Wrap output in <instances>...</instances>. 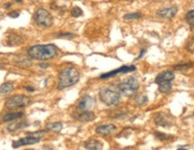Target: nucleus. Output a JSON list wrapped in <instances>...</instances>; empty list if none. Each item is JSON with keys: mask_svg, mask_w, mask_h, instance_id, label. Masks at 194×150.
<instances>
[{"mask_svg": "<svg viewBox=\"0 0 194 150\" xmlns=\"http://www.w3.org/2000/svg\"><path fill=\"white\" fill-rule=\"evenodd\" d=\"M14 1H15V2H16V3H19V4H20V3H22V2H23V0H14Z\"/></svg>", "mask_w": 194, "mask_h": 150, "instance_id": "35", "label": "nucleus"}, {"mask_svg": "<svg viewBox=\"0 0 194 150\" xmlns=\"http://www.w3.org/2000/svg\"><path fill=\"white\" fill-rule=\"evenodd\" d=\"M155 137L158 138V139H160V140H162V141H166V140H169V139H171L173 137L170 136V135H167V134H165V133H163V132H158V131H155Z\"/></svg>", "mask_w": 194, "mask_h": 150, "instance_id": "25", "label": "nucleus"}, {"mask_svg": "<svg viewBox=\"0 0 194 150\" xmlns=\"http://www.w3.org/2000/svg\"><path fill=\"white\" fill-rule=\"evenodd\" d=\"M24 115V112H9V113H6V115L3 116L2 118V122H12V121H14V120H17V119H21L23 118Z\"/></svg>", "mask_w": 194, "mask_h": 150, "instance_id": "16", "label": "nucleus"}, {"mask_svg": "<svg viewBox=\"0 0 194 150\" xmlns=\"http://www.w3.org/2000/svg\"><path fill=\"white\" fill-rule=\"evenodd\" d=\"M136 70V67L135 66H122L121 68L114 69L112 71H110L108 73L103 74L101 75L100 78L101 79H107V78H111L112 77H115L116 75L122 73V74H126V73H129V72H133Z\"/></svg>", "mask_w": 194, "mask_h": 150, "instance_id": "8", "label": "nucleus"}, {"mask_svg": "<svg viewBox=\"0 0 194 150\" xmlns=\"http://www.w3.org/2000/svg\"><path fill=\"white\" fill-rule=\"evenodd\" d=\"M12 6V4L11 3H7L6 5V8H10Z\"/></svg>", "mask_w": 194, "mask_h": 150, "instance_id": "33", "label": "nucleus"}, {"mask_svg": "<svg viewBox=\"0 0 194 150\" xmlns=\"http://www.w3.org/2000/svg\"><path fill=\"white\" fill-rule=\"evenodd\" d=\"M14 91V85L10 82H6L0 85V96H7Z\"/></svg>", "mask_w": 194, "mask_h": 150, "instance_id": "18", "label": "nucleus"}, {"mask_svg": "<svg viewBox=\"0 0 194 150\" xmlns=\"http://www.w3.org/2000/svg\"><path fill=\"white\" fill-rule=\"evenodd\" d=\"M25 90H26L27 92L32 93V92L35 91V88H33V87H32V86H26V87H25Z\"/></svg>", "mask_w": 194, "mask_h": 150, "instance_id": "31", "label": "nucleus"}, {"mask_svg": "<svg viewBox=\"0 0 194 150\" xmlns=\"http://www.w3.org/2000/svg\"><path fill=\"white\" fill-rule=\"evenodd\" d=\"M85 149L89 150H99L103 148V143L97 139H89L84 145Z\"/></svg>", "mask_w": 194, "mask_h": 150, "instance_id": "15", "label": "nucleus"}, {"mask_svg": "<svg viewBox=\"0 0 194 150\" xmlns=\"http://www.w3.org/2000/svg\"><path fill=\"white\" fill-rule=\"evenodd\" d=\"M118 88L121 95L130 97L138 91L139 88V82L138 78L134 77H129L119 84Z\"/></svg>", "mask_w": 194, "mask_h": 150, "instance_id": "4", "label": "nucleus"}, {"mask_svg": "<svg viewBox=\"0 0 194 150\" xmlns=\"http://www.w3.org/2000/svg\"><path fill=\"white\" fill-rule=\"evenodd\" d=\"M177 12H178L177 6H169V7H166V8L158 10L157 15L163 19H172L176 15Z\"/></svg>", "mask_w": 194, "mask_h": 150, "instance_id": "10", "label": "nucleus"}, {"mask_svg": "<svg viewBox=\"0 0 194 150\" xmlns=\"http://www.w3.org/2000/svg\"><path fill=\"white\" fill-rule=\"evenodd\" d=\"M185 21L190 25V27L194 28V10H191L186 14Z\"/></svg>", "mask_w": 194, "mask_h": 150, "instance_id": "22", "label": "nucleus"}, {"mask_svg": "<svg viewBox=\"0 0 194 150\" xmlns=\"http://www.w3.org/2000/svg\"><path fill=\"white\" fill-rule=\"evenodd\" d=\"M75 36L76 35L72 32H58L56 34L57 38H63V39H68V40L74 38Z\"/></svg>", "mask_w": 194, "mask_h": 150, "instance_id": "24", "label": "nucleus"}, {"mask_svg": "<svg viewBox=\"0 0 194 150\" xmlns=\"http://www.w3.org/2000/svg\"><path fill=\"white\" fill-rule=\"evenodd\" d=\"M99 97L102 103H103L105 105L112 106L118 104L121 100V96L120 91H116L111 88H103L99 92Z\"/></svg>", "mask_w": 194, "mask_h": 150, "instance_id": "3", "label": "nucleus"}, {"mask_svg": "<svg viewBox=\"0 0 194 150\" xmlns=\"http://www.w3.org/2000/svg\"><path fill=\"white\" fill-rule=\"evenodd\" d=\"M186 50L190 52H194V36H192L187 42Z\"/></svg>", "mask_w": 194, "mask_h": 150, "instance_id": "27", "label": "nucleus"}, {"mask_svg": "<svg viewBox=\"0 0 194 150\" xmlns=\"http://www.w3.org/2000/svg\"><path fill=\"white\" fill-rule=\"evenodd\" d=\"M1 15H2V12H1V10H0V17H1Z\"/></svg>", "mask_w": 194, "mask_h": 150, "instance_id": "36", "label": "nucleus"}, {"mask_svg": "<svg viewBox=\"0 0 194 150\" xmlns=\"http://www.w3.org/2000/svg\"><path fill=\"white\" fill-rule=\"evenodd\" d=\"M142 17V14L139 13V12H136V13H128L126 14L123 16V19L124 20H136V19H139Z\"/></svg>", "mask_w": 194, "mask_h": 150, "instance_id": "23", "label": "nucleus"}, {"mask_svg": "<svg viewBox=\"0 0 194 150\" xmlns=\"http://www.w3.org/2000/svg\"><path fill=\"white\" fill-rule=\"evenodd\" d=\"M80 73L75 68H66L62 69L58 74V89L63 90L65 88L70 87L79 81Z\"/></svg>", "mask_w": 194, "mask_h": 150, "instance_id": "2", "label": "nucleus"}, {"mask_svg": "<svg viewBox=\"0 0 194 150\" xmlns=\"http://www.w3.org/2000/svg\"><path fill=\"white\" fill-rule=\"evenodd\" d=\"M19 38H20V37H18V36H17V37H16V39H14V41L17 40V39H19ZM10 44H11V45H15V44H17V43H16V42L14 43V42H13V41H12V42H10Z\"/></svg>", "mask_w": 194, "mask_h": 150, "instance_id": "34", "label": "nucleus"}, {"mask_svg": "<svg viewBox=\"0 0 194 150\" xmlns=\"http://www.w3.org/2000/svg\"><path fill=\"white\" fill-rule=\"evenodd\" d=\"M192 65L191 64V63H189V64H182V65H178V66H176L174 69H176V70H186V69H188V68H190L192 67Z\"/></svg>", "mask_w": 194, "mask_h": 150, "instance_id": "28", "label": "nucleus"}, {"mask_svg": "<svg viewBox=\"0 0 194 150\" xmlns=\"http://www.w3.org/2000/svg\"><path fill=\"white\" fill-rule=\"evenodd\" d=\"M45 128H46V130H50V131H54V132L58 133L62 130L63 124H62V122H59L48 123Z\"/></svg>", "mask_w": 194, "mask_h": 150, "instance_id": "19", "label": "nucleus"}, {"mask_svg": "<svg viewBox=\"0 0 194 150\" xmlns=\"http://www.w3.org/2000/svg\"><path fill=\"white\" fill-rule=\"evenodd\" d=\"M172 81H165V82H161L158 84V90L160 93L162 94H167L169 92H171L173 84Z\"/></svg>", "mask_w": 194, "mask_h": 150, "instance_id": "20", "label": "nucleus"}, {"mask_svg": "<svg viewBox=\"0 0 194 150\" xmlns=\"http://www.w3.org/2000/svg\"><path fill=\"white\" fill-rule=\"evenodd\" d=\"M31 100L27 96L24 95H18L14 96L11 98H8L6 101V107L9 110L17 109V108H24L30 104Z\"/></svg>", "mask_w": 194, "mask_h": 150, "instance_id": "6", "label": "nucleus"}, {"mask_svg": "<svg viewBox=\"0 0 194 150\" xmlns=\"http://www.w3.org/2000/svg\"><path fill=\"white\" fill-rule=\"evenodd\" d=\"M40 141H41L40 137L27 135L25 137H22V138H19L17 140H14L12 142V147L14 148H18L20 147H23V146H30V145L37 144Z\"/></svg>", "mask_w": 194, "mask_h": 150, "instance_id": "7", "label": "nucleus"}, {"mask_svg": "<svg viewBox=\"0 0 194 150\" xmlns=\"http://www.w3.org/2000/svg\"><path fill=\"white\" fill-rule=\"evenodd\" d=\"M75 119L81 122H89L95 119V115L90 111H81L75 115Z\"/></svg>", "mask_w": 194, "mask_h": 150, "instance_id": "13", "label": "nucleus"}, {"mask_svg": "<svg viewBox=\"0 0 194 150\" xmlns=\"http://www.w3.org/2000/svg\"><path fill=\"white\" fill-rule=\"evenodd\" d=\"M95 101L94 97L90 96H84L80 99L77 104V109L79 111H90L94 107Z\"/></svg>", "mask_w": 194, "mask_h": 150, "instance_id": "9", "label": "nucleus"}, {"mask_svg": "<svg viewBox=\"0 0 194 150\" xmlns=\"http://www.w3.org/2000/svg\"><path fill=\"white\" fill-rule=\"evenodd\" d=\"M33 20L38 26L42 28L51 27L53 24V17L51 14L42 7L38 8L34 12Z\"/></svg>", "mask_w": 194, "mask_h": 150, "instance_id": "5", "label": "nucleus"}, {"mask_svg": "<svg viewBox=\"0 0 194 150\" xmlns=\"http://www.w3.org/2000/svg\"><path fill=\"white\" fill-rule=\"evenodd\" d=\"M135 104L138 106H143L148 103V98L145 95H139L135 98Z\"/></svg>", "mask_w": 194, "mask_h": 150, "instance_id": "21", "label": "nucleus"}, {"mask_svg": "<svg viewBox=\"0 0 194 150\" xmlns=\"http://www.w3.org/2000/svg\"><path fill=\"white\" fill-rule=\"evenodd\" d=\"M39 66H40L42 68H47L49 66H50V65H48V64H40Z\"/></svg>", "mask_w": 194, "mask_h": 150, "instance_id": "32", "label": "nucleus"}, {"mask_svg": "<svg viewBox=\"0 0 194 150\" xmlns=\"http://www.w3.org/2000/svg\"><path fill=\"white\" fill-rule=\"evenodd\" d=\"M29 126V122L23 121V122H14L13 124H10L7 126L6 129L10 132H14V131H17L20 129H23L24 128H26Z\"/></svg>", "mask_w": 194, "mask_h": 150, "instance_id": "17", "label": "nucleus"}, {"mask_svg": "<svg viewBox=\"0 0 194 150\" xmlns=\"http://www.w3.org/2000/svg\"><path fill=\"white\" fill-rule=\"evenodd\" d=\"M146 52H147V51H146L145 49H142V50H141V51H140V53H139V55L138 56V58H137V60H138V59H140V58H141L145 55Z\"/></svg>", "mask_w": 194, "mask_h": 150, "instance_id": "30", "label": "nucleus"}, {"mask_svg": "<svg viewBox=\"0 0 194 150\" xmlns=\"http://www.w3.org/2000/svg\"><path fill=\"white\" fill-rule=\"evenodd\" d=\"M175 78L173 72L172 71H164L160 74H158L155 79V83L158 84L159 83L165 82V81H173Z\"/></svg>", "mask_w": 194, "mask_h": 150, "instance_id": "14", "label": "nucleus"}, {"mask_svg": "<svg viewBox=\"0 0 194 150\" xmlns=\"http://www.w3.org/2000/svg\"><path fill=\"white\" fill-rule=\"evenodd\" d=\"M155 123L159 127H170L172 125V122L169 119V116L164 112H158L155 115Z\"/></svg>", "mask_w": 194, "mask_h": 150, "instance_id": "11", "label": "nucleus"}, {"mask_svg": "<svg viewBox=\"0 0 194 150\" xmlns=\"http://www.w3.org/2000/svg\"><path fill=\"white\" fill-rule=\"evenodd\" d=\"M116 131V126L113 124H106L98 126L95 129V132L101 136L106 137L112 135Z\"/></svg>", "mask_w": 194, "mask_h": 150, "instance_id": "12", "label": "nucleus"}, {"mask_svg": "<svg viewBox=\"0 0 194 150\" xmlns=\"http://www.w3.org/2000/svg\"><path fill=\"white\" fill-rule=\"evenodd\" d=\"M82 14H83V10H82L80 7H78V6H75V7H73L72 10H71V15H72L73 17L77 18V17L81 16Z\"/></svg>", "mask_w": 194, "mask_h": 150, "instance_id": "26", "label": "nucleus"}, {"mask_svg": "<svg viewBox=\"0 0 194 150\" xmlns=\"http://www.w3.org/2000/svg\"><path fill=\"white\" fill-rule=\"evenodd\" d=\"M28 55L37 60L51 59L58 54V49L54 44L34 45L27 50Z\"/></svg>", "mask_w": 194, "mask_h": 150, "instance_id": "1", "label": "nucleus"}, {"mask_svg": "<svg viewBox=\"0 0 194 150\" xmlns=\"http://www.w3.org/2000/svg\"><path fill=\"white\" fill-rule=\"evenodd\" d=\"M7 15H8L9 17H11V18H17V17L20 15V13H19L18 11H12L11 13H9Z\"/></svg>", "mask_w": 194, "mask_h": 150, "instance_id": "29", "label": "nucleus"}]
</instances>
